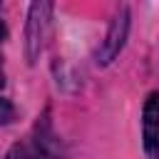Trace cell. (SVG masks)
<instances>
[{
  "instance_id": "cell-1",
  "label": "cell",
  "mask_w": 159,
  "mask_h": 159,
  "mask_svg": "<svg viewBox=\"0 0 159 159\" xmlns=\"http://www.w3.org/2000/svg\"><path fill=\"white\" fill-rule=\"evenodd\" d=\"M7 159H65V152L57 137L50 132V124H42L27 142L15 144L7 152Z\"/></svg>"
},
{
  "instance_id": "cell-2",
  "label": "cell",
  "mask_w": 159,
  "mask_h": 159,
  "mask_svg": "<svg viewBox=\"0 0 159 159\" xmlns=\"http://www.w3.org/2000/svg\"><path fill=\"white\" fill-rule=\"evenodd\" d=\"M50 12L52 5L50 2H35L30 7V20H27V62H35V57L40 55L42 45H45V35H47V25H50Z\"/></svg>"
},
{
  "instance_id": "cell-3",
  "label": "cell",
  "mask_w": 159,
  "mask_h": 159,
  "mask_svg": "<svg viewBox=\"0 0 159 159\" xmlns=\"http://www.w3.org/2000/svg\"><path fill=\"white\" fill-rule=\"evenodd\" d=\"M142 137L147 159H159V92H152L142 112Z\"/></svg>"
},
{
  "instance_id": "cell-4",
  "label": "cell",
  "mask_w": 159,
  "mask_h": 159,
  "mask_svg": "<svg viewBox=\"0 0 159 159\" xmlns=\"http://www.w3.org/2000/svg\"><path fill=\"white\" fill-rule=\"evenodd\" d=\"M127 27H129V10H127V5H122L119 12L114 15L112 25H109V32H107V37L102 42V50L97 52L99 65H107L119 55V50L124 45V37H127Z\"/></svg>"
},
{
  "instance_id": "cell-5",
  "label": "cell",
  "mask_w": 159,
  "mask_h": 159,
  "mask_svg": "<svg viewBox=\"0 0 159 159\" xmlns=\"http://www.w3.org/2000/svg\"><path fill=\"white\" fill-rule=\"evenodd\" d=\"M12 114H15V109H12V104H10L7 99H2V97H0V124H5V122H10V119H12Z\"/></svg>"
},
{
  "instance_id": "cell-6",
  "label": "cell",
  "mask_w": 159,
  "mask_h": 159,
  "mask_svg": "<svg viewBox=\"0 0 159 159\" xmlns=\"http://www.w3.org/2000/svg\"><path fill=\"white\" fill-rule=\"evenodd\" d=\"M5 84V75H2V67H0V87Z\"/></svg>"
},
{
  "instance_id": "cell-7",
  "label": "cell",
  "mask_w": 159,
  "mask_h": 159,
  "mask_svg": "<svg viewBox=\"0 0 159 159\" xmlns=\"http://www.w3.org/2000/svg\"><path fill=\"white\" fill-rule=\"evenodd\" d=\"M5 37V27H2V22H0V40Z\"/></svg>"
}]
</instances>
